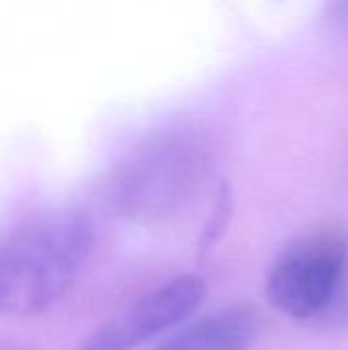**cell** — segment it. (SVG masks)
<instances>
[{"label": "cell", "mask_w": 348, "mask_h": 350, "mask_svg": "<svg viewBox=\"0 0 348 350\" xmlns=\"http://www.w3.org/2000/svg\"><path fill=\"white\" fill-rule=\"evenodd\" d=\"M205 299L197 275H178L88 334L74 350H133L185 322Z\"/></svg>", "instance_id": "obj_4"}, {"label": "cell", "mask_w": 348, "mask_h": 350, "mask_svg": "<svg viewBox=\"0 0 348 350\" xmlns=\"http://www.w3.org/2000/svg\"><path fill=\"white\" fill-rule=\"evenodd\" d=\"M234 213V193H232V185L224 178L217 187L215 193V201H213V209L201 230V238H199V248L205 252L209 248H213L222 236L228 230V224L232 219Z\"/></svg>", "instance_id": "obj_6"}, {"label": "cell", "mask_w": 348, "mask_h": 350, "mask_svg": "<svg viewBox=\"0 0 348 350\" xmlns=\"http://www.w3.org/2000/svg\"><path fill=\"white\" fill-rule=\"evenodd\" d=\"M209 172L205 139L187 127L158 131L115 166L109 201L131 219L162 217L187 205Z\"/></svg>", "instance_id": "obj_2"}, {"label": "cell", "mask_w": 348, "mask_h": 350, "mask_svg": "<svg viewBox=\"0 0 348 350\" xmlns=\"http://www.w3.org/2000/svg\"><path fill=\"white\" fill-rule=\"evenodd\" d=\"M258 326L254 308L232 306L185 326L152 350H248Z\"/></svg>", "instance_id": "obj_5"}, {"label": "cell", "mask_w": 348, "mask_h": 350, "mask_svg": "<svg viewBox=\"0 0 348 350\" xmlns=\"http://www.w3.org/2000/svg\"><path fill=\"white\" fill-rule=\"evenodd\" d=\"M4 350H6V349H4Z\"/></svg>", "instance_id": "obj_8"}, {"label": "cell", "mask_w": 348, "mask_h": 350, "mask_svg": "<svg viewBox=\"0 0 348 350\" xmlns=\"http://www.w3.org/2000/svg\"><path fill=\"white\" fill-rule=\"evenodd\" d=\"M348 267V236L328 226L291 242L267 277L269 304L293 320H312L334 301Z\"/></svg>", "instance_id": "obj_3"}, {"label": "cell", "mask_w": 348, "mask_h": 350, "mask_svg": "<svg viewBox=\"0 0 348 350\" xmlns=\"http://www.w3.org/2000/svg\"><path fill=\"white\" fill-rule=\"evenodd\" d=\"M326 21L332 29L348 33V2H336L326 6Z\"/></svg>", "instance_id": "obj_7"}, {"label": "cell", "mask_w": 348, "mask_h": 350, "mask_svg": "<svg viewBox=\"0 0 348 350\" xmlns=\"http://www.w3.org/2000/svg\"><path fill=\"white\" fill-rule=\"evenodd\" d=\"M94 248V224L76 209L0 226V320L37 316L62 301Z\"/></svg>", "instance_id": "obj_1"}]
</instances>
